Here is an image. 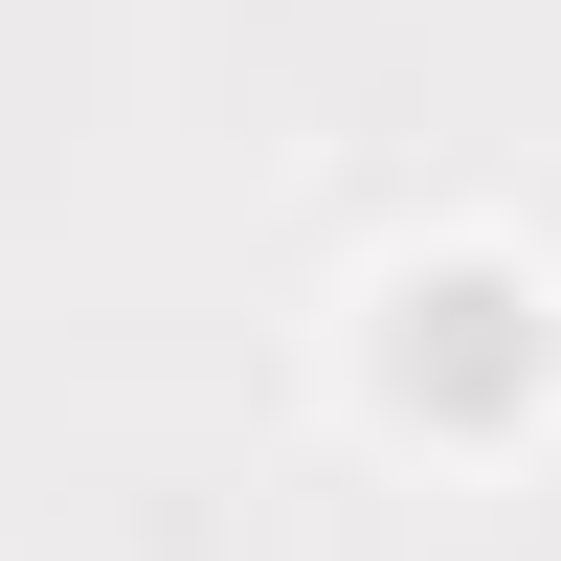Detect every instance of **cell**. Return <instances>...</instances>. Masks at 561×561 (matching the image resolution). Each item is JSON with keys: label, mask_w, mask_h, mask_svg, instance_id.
<instances>
[{"label": "cell", "mask_w": 561, "mask_h": 561, "mask_svg": "<svg viewBox=\"0 0 561 561\" xmlns=\"http://www.w3.org/2000/svg\"><path fill=\"white\" fill-rule=\"evenodd\" d=\"M539 359H561V314H539V270H494V248H449V270L382 293V404L404 427H517Z\"/></svg>", "instance_id": "obj_1"}]
</instances>
